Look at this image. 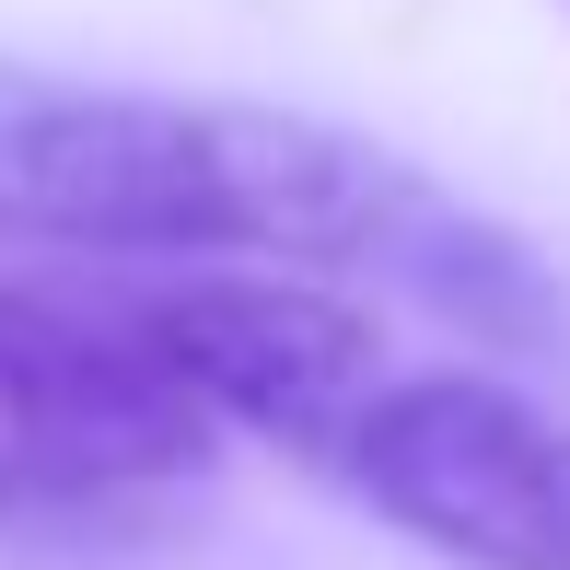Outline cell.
<instances>
[{
  "instance_id": "1",
  "label": "cell",
  "mask_w": 570,
  "mask_h": 570,
  "mask_svg": "<svg viewBox=\"0 0 570 570\" xmlns=\"http://www.w3.org/2000/svg\"><path fill=\"white\" fill-rule=\"evenodd\" d=\"M0 245L82 256H256V268H373L431 292L478 338H548L559 292L489 210L443 198L384 140L279 106L70 94L0 117Z\"/></svg>"
},
{
  "instance_id": "2",
  "label": "cell",
  "mask_w": 570,
  "mask_h": 570,
  "mask_svg": "<svg viewBox=\"0 0 570 570\" xmlns=\"http://www.w3.org/2000/svg\"><path fill=\"white\" fill-rule=\"evenodd\" d=\"M222 420L140 292H0V524H70L198 478Z\"/></svg>"
},
{
  "instance_id": "3",
  "label": "cell",
  "mask_w": 570,
  "mask_h": 570,
  "mask_svg": "<svg viewBox=\"0 0 570 570\" xmlns=\"http://www.w3.org/2000/svg\"><path fill=\"white\" fill-rule=\"evenodd\" d=\"M315 465L396 535L465 570H570V420L489 373H396L384 361Z\"/></svg>"
},
{
  "instance_id": "4",
  "label": "cell",
  "mask_w": 570,
  "mask_h": 570,
  "mask_svg": "<svg viewBox=\"0 0 570 570\" xmlns=\"http://www.w3.org/2000/svg\"><path fill=\"white\" fill-rule=\"evenodd\" d=\"M140 315L222 431H268L303 465L350 420V396L384 373V338L350 303L279 292V279H175V292H140Z\"/></svg>"
}]
</instances>
